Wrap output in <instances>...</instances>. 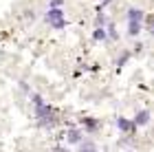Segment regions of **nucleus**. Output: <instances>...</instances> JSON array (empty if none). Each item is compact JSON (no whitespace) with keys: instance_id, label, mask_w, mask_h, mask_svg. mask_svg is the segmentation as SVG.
Returning <instances> with one entry per match:
<instances>
[{"instance_id":"11","label":"nucleus","mask_w":154,"mask_h":152,"mask_svg":"<svg viewBox=\"0 0 154 152\" xmlns=\"http://www.w3.org/2000/svg\"><path fill=\"white\" fill-rule=\"evenodd\" d=\"M95 22H97V26H103V24H106V16H103V13H99Z\"/></svg>"},{"instance_id":"9","label":"nucleus","mask_w":154,"mask_h":152,"mask_svg":"<svg viewBox=\"0 0 154 152\" xmlns=\"http://www.w3.org/2000/svg\"><path fill=\"white\" fill-rule=\"evenodd\" d=\"M93 38H95V40H106V38H108V36H106V26H97L95 33H93Z\"/></svg>"},{"instance_id":"14","label":"nucleus","mask_w":154,"mask_h":152,"mask_svg":"<svg viewBox=\"0 0 154 152\" xmlns=\"http://www.w3.org/2000/svg\"><path fill=\"white\" fill-rule=\"evenodd\" d=\"M53 152H68V150H66V148H55Z\"/></svg>"},{"instance_id":"13","label":"nucleus","mask_w":154,"mask_h":152,"mask_svg":"<svg viewBox=\"0 0 154 152\" xmlns=\"http://www.w3.org/2000/svg\"><path fill=\"white\" fill-rule=\"evenodd\" d=\"M64 5V0H51V7H62Z\"/></svg>"},{"instance_id":"3","label":"nucleus","mask_w":154,"mask_h":152,"mask_svg":"<svg viewBox=\"0 0 154 152\" xmlns=\"http://www.w3.org/2000/svg\"><path fill=\"white\" fill-rule=\"evenodd\" d=\"M150 110H139V113L134 115V119H132V123H134V126L139 128V126H148L150 123Z\"/></svg>"},{"instance_id":"12","label":"nucleus","mask_w":154,"mask_h":152,"mask_svg":"<svg viewBox=\"0 0 154 152\" xmlns=\"http://www.w3.org/2000/svg\"><path fill=\"white\" fill-rule=\"evenodd\" d=\"M128 60H130V53H125L123 57H121V60L117 62V66H123V64H125V62H128Z\"/></svg>"},{"instance_id":"10","label":"nucleus","mask_w":154,"mask_h":152,"mask_svg":"<svg viewBox=\"0 0 154 152\" xmlns=\"http://www.w3.org/2000/svg\"><path fill=\"white\" fill-rule=\"evenodd\" d=\"M79 152H95V143H90V141L82 143V146H79Z\"/></svg>"},{"instance_id":"5","label":"nucleus","mask_w":154,"mask_h":152,"mask_svg":"<svg viewBox=\"0 0 154 152\" xmlns=\"http://www.w3.org/2000/svg\"><path fill=\"white\" fill-rule=\"evenodd\" d=\"M117 128L121 130V132H132L137 126H134L130 119H125V117H119V119H117Z\"/></svg>"},{"instance_id":"15","label":"nucleus","mask_w":154,"mask_h":152,"mask_svg":"<svg viewBox=\"0 0 154 152\" xmlns=\"http://www.w3.org/2000/svg\"><path fill=\"white\" fill-rule=\"evenodd\" d=\"M108 2H110V0H103V5H108ZM103 5H101V7H103Z\"/></svg>"},{"instance_id":"2","label":"nucleus","mask_w":154,"mask_h":152,"mask_svg":"<svg viewBox=\"0 0 154 152\" xmlns=\"http://www.w3.org/2000/svg\"><path fill=\"white\" fill-rule=\"evenodd\" d=\"M46 22L48 26H53L55 31H62L66 26V18H64V11H62V7H51L46 13Z\"/></svg>"},{"instance_id":"1","label":"nucleus","mask_w":154,"mask_h":152,"mask_svg":"<svg viewBox=\"0 0 154 152\" xmlns=\"http://www.w3.org/2000/svg\"><path fill=\"white\" fill-rule=\"evenodd\" d=\"M31 99H33V106H35V117L40 119V123H42V126H51V123H53V110H51V106H48V104L42 99V95H38V93H33Z\"/></svg>"},{"instance_id":"7","label":"nucleus","mask_w":154,"mask_h":152,"mask_svg":"<svg viewBox=\"0 0 154 152\" xmlns=\"http://www.w3.org/2000/svg\"><path fill=\"white\" fill-rule=\"evenodd\" d=\"M141 33V22H128V36L137 38Z\"/></svg>"},{"instance_id":"6","label":"nucleus","mask_w":154,"mask_h":152,"mask_svg":"<svg viewBox=\"0 0 154 152\" xmlns=\"http://www.w3.org/2000/svg\"><path fill=\"white\" fill-rule=\"evenodd\" d=\"M145 18V13L141 11V9H128V22H141V20Z\"/></svg>"},{"instance_id":"4","label":"nucleus","mask_w":154,"mask_h":152,"mask_svg":"<svg viewBox=\"0 0 154 152\" xmlns=\"http://www.w3.org/2000/svg\"><path fill=\"white\" fill-rule=\"evenodd\" d=\"M82 139H84V132H82L79 128H71L66 132V141L68 143H82Z\"/></svg>"},{"instance_id":"8","label":"nucleus","mask_w":154,"mask_h":152,"mask_svg":"<svg viewBox=\"0 0 154 152\" xmlns=\"http://www.w3.org/2000/svg\"><path fill=\"white\" fill-rule=\"evenodd\" d=\"M84 126H86V130H88V132H93V130H95L97 126H99V121H95L93 117H88V119H84Z\"/></svg>"}]
</instances>
